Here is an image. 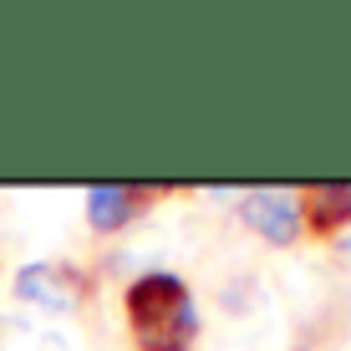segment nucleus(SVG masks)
Returning <instances> with one entry per match:
<instances>
[{"instance_id": "obj_5", "label": "nucleus", "mask_w": 351, "mask_h": 351, "mask_svg": "<svg viewBox=\"0 0 351 351\" xmlns=\"http://www.w3.org/2000/svg\"><path fill=\"white\" fill-rule=\"evenodd\" d=\"M295 199H300V229L311 239H336L341 229H351V184H311Z\"/></svg>"}, {"instance_id": "obj_3", "label": "nucleus", "mask_w": 351, "mask_h": 351, "mask_svg": "<svg viewBox=\"0 0 351 351\" xmlns=\"http://www.w3.org/2000/svg\"><path fill=\"white\" fill-rule=\"evenodd\" d=\"M239 219H245V229H255L265 245L290 250L300 239V199L285 189H250V193H239Z\"/></svg>"}, {"instance_id": "obj_1", "label": "nucleus", "mask_w": 351, "mask_h": 351, "mask_svg": "<svg viewBox=\"0 0 351 351\" xmlns=\"http://www.w3.org/2000/svg\"><path fill=\"white\" fill-rule=\"evenodd\" d=\"M123 321L138 351H193L199 346V300L184 275L148 270L123 290Z\"/></svg>"}, {"instance_id": "obj_4", "label": "nucleus", "mask_w": 351, "mask_h": 351, "mask_svg": "<svg viewBox=\"0 0 351 351\" xmlns=\"http://www.w3.org/2000/svg\"><path fill=\"white\" fill-rule=\"evenodd\" d=\"M163 193H168L163 184H92L87 189V224L97 234H117L132 219H143Z\"/></svg>"}, {"instance_id": "obj_2", "label": "nucleus", "mask_w": 351, "mask_h": 351, "mask_svg": "<svg viewBox=\"0 0 351 351\" xmlns=\"http://www.w3.org/2000/svg\"><path fill=\"white\" fill-rule=\"evenodd\" d=\"M16 300H26V306H41L51 311V316H66V311H82L92 295V275L82 270V265H66V260H31L16 270Z\"/></svg>"}]
</instances>
